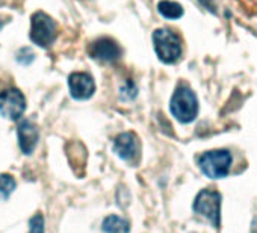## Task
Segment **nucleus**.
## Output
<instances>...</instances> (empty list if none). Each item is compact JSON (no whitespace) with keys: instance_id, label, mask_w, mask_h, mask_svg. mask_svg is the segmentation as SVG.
Returning <instances> with one entry per match:
<instances>
[{"instance_id":"a211bd4d","label":"nucleus","mask_w":257,"mask_h":233,"mask_svg":"<svg viewBox=\"0 0 257 233\" xmlns=\"http://www.w3.org/2000/svg\"><path fill=\"white\" fill-rule=\"evenodd\" d=\"M251 233H257V219L252 222V227H251Z\"/></svg>"},{"instance_id":"ddd939ff","label":"nucleus","mask_w":257,"mask_h":233,"mask_svg":"<svg viewBox=\"0 0 257 233\" xmlns=\"http://www.w3.org/2000/svg\"><path fill=\"white\" fill-rule=\"evenodd\" d=\"M16 189V180L10 174H0V200H8Z\"/></svg>"},{"instance_id":"f8f14e48","label":"nucleus","mask_w":257,"mask_h":233,"mask_svg":"<svg viewBox=\"0 0 257 233\" xmlns=\"http://www.w3.org/2000/svg\"><path fill=\"white\" fill-rule=\"evenodd\" d=\"M128 230H131L128 222L116 215H110L103 221L104 233H128Z\"/></svg>"},{"instance_id":"6e6552de","label":"nucleus","mask_w":257,"mask_h":233,"mask_svg":"<svg viewBox=\"0 0 257 233\" xmlns=\"http://www.w3.org/2000/svg\"><path fill=\"white\" fill-rule=\"evenodd\" d=\"M68 86L71 97L76 100H86L95 91V82L88 73H73L68 77Z\"/></svg>"},{"instance_id":"0eeeda50","label":"nucleus","mask_w":257,"mask_h":233,"mask_svg":"<svg viewBox=\"0 0 257 233\" xmlns=\"http://www.w3.org/2000/svg\"><path fill=\"white\" fill-rule=\"evenodd\" d=\"M140 141L131 132L118 135L113 141V152L125 162H134L140 156Z\"/></svg>"},{"instance_id":"dca6fc26","label":"nucleus","mask_w":257,"mask_h":233,"mask_svg":"<svg viewBox=\"0 0 257 233\" xmlns=\"http://www.w3.org/2000/svg\"><path fill=\"white\" fill-rule=\"evenodd\" d=\"M29 233H44V218L43 215H35L31 221H29Z\"/></svg>"},{"instance_id":"f257e3e1","label":"nucleus","mask_w":257,"mask_h":233,"mask_svg":"<svg viewBox=\"0 0 257 233\" xmlns=\"http://www.w3.org/2000/svg\"><path fill=\"white\" fill-rule=\"evenodd\" d=\"M171 113L180 123H191L198 113V100L195 92L188 86H179L171 97Z\"/></svg>"},{"instance_id":"1a4fd4ad","label":"nucleus","mask_w":257,"mask_h":233,"mask_svg":"<svg viewBox=\"0 0 257 233\" xmlns=\"http://www.w3.org/2000/svg\"><path fill=\"white\" fill-rule=\"evenodd\" d=\"M89 55L103 62H115L121 58V47L110 38H100L89 46Z\"/></svg>"},{"instance_id":"9b49d317","label":"nucleus","mask_w":257,"mask_h":233,"mask_svg":"<svg viewBox=\"0 0 257 233\" xmlns=\"http://www.w3.org/2000/svg\"><path fill=\"white\" fill-rule=\"evenodd\" d=\"M158 11L162 17L168 20H177L183 16V8L177 2H171V0H162L158 4Z\"/></svg>"},{"instance_id":"423d86ee","label":"nucleus","mask_w":257,"mask_h":233,"mask_svg":"<svg viewBox=\"0 0 257 233\" xmlns=\"http://www.w3.org/2000/svg\"><path fill=\"white\" fill-rule=\"evenodd\" d=\"M26 109V98L17 88L0 92V113L8 120H19Z\"/></svg>"},{"instance_id":"6ab92c4d","label":"nucleus","mask_w":257,"mask_h":233,"mask_svg":"<svg viewBox=\"0 0 257 233\" xmlns=\"http://www.w3.org/2000/svg\"><path fill=\"white\" fill-rule=\"evenodd\" d=\"M4 25H5V23L2 22V19H0V29H2V28H4Z\"/></svg>"},{"instance_id":"4468645a","label":"nucleus","mask_w":257,"mask_h":233,"mask_svg":"<svg viewBox=\"0 0 257 233\" xmlns=\"http://www.w3.org/2000/svg\"><path fill=\"white\" fill-rule=\"evenodd\" d=\"M137 85L128 79V80H125L124 82V85L119 88V95H121V98L122 100H132V98H135L137 97Z\"/></svg>"},{"instance_id":"20e7f679","label":"nucleus","mask_w":257,"mask_h":233,"mask_svg":"<svg viewBox=\"0 0 257 233\" xmlns=\"http://www.w3.org/2000/svg\"><path fill=\"white\" fill-rule=\"evenodd\" d=\"M231 161V155L227 150H212L201 155V158L198 159V165L207 177L222 179L228 174Z\"/></svg>"},{"instance_id":"f3484780","label":"nucleus","mask_w":257,"mask_h":233,"mask_svg":"<svg viewBox=\"0 0 257 233\" xmlns=\"http://www.w3.org/2000/svg\"><path fill=\"white\" fill-rule=\"evenodd\" d=\"M198 2L204 7V8H207L210 13H215V7H213V0H198Z\"/></svg>"},{"instance_id":"2eb2a0df","label":"nucleus","mask_w":257,"mask_h":233,"mask_svg":"<svg viewBox=\"0 0 257 233\" xmlns=\"http://www.w3.org/2000/svg\"><path fill=\"white\" fill-rule=\"evenodd\" d=\"M34 59H35V53H34L29 47H23V49H20L19 53H17V61H19L20 64H23V65L31 64Z\"/></svg>"},{"instance_id":"39448f33","label":"nucleus","mask_w":257,"mask_h":233,"mask_svg":"<svg viewBox=\"0 0 257 233\" xmlns=\"http://www.w3.org/2000/svg\"><path fill=\"white\" fill-rule=\"evenodd\" d=\"M194 210L200 213L201 216L207 218L215 227H219L221 224V194L212 189H203L195 201H194Z\"/></svg>"},{"instance_id":"7ed1b4c3","label":"nucleus","mask_w":257,"mask_h":233,"mask_svg":"<svg viewBox=\"0 0 257 233\" xmlns=\"http://www.w3.org/2000/svg\"><path fill=\"white\" fill-rule=\"evenodd\" d=\"M58 35V29H56V23L55 20L47 16L43 11H38L32 16V23H31V40L43 47L47 49L50 47Z\"/></svg>"},{"instance_id":"f03ea898","label":"nucleus","mask_w":257,"mask_h":233,"mask_svg":"<svg viewBox=\"0 0 257 233\" xmlns=\"http://www.w3.org/2000/svg\"><path fill=\"white\" fill-rule=\"evenodd\" d=\"M153 46L158 58L165 64H174L182 56V41L170 29H156L153 34Z\"/></svg>"},{"instance_id":"9d476101","label":"nucleus","mask_w":257,"mask_h":233,"mask_svg":"<svg viewBox=\"0 0 257 233\" xmlns=\"http://www.w3.org/2000/svg\"><path fill=\"white\" fill-rule=\"evenodd\" d=\"M17 134H19V144L22 152L25 155H31L38 144V138H40L38 128L29 120H23L17 128Z\"/></svg>"}]
</instances>
